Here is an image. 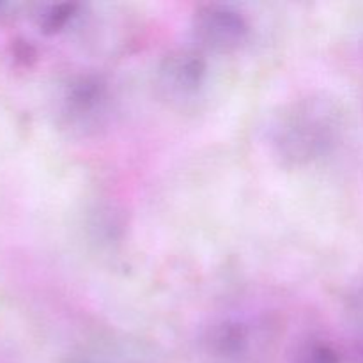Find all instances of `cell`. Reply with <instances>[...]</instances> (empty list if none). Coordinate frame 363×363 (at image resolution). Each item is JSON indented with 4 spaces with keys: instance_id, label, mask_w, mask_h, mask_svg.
Returning <instances> with one entry per match:
<instances>
[{
    "instance_id": "obj_1",
    "label": "cell",
    "mask_w": 363,
    "mask_h": 363,
    "mask_svg": "<svg viewBox=\"0 0 363 363\" xmlns=\"http://www.w3.org/2000/svg\"><path fill=\"white\" fill-rule=\"evenodd\" d=\"M342 131V116L332 99L305 96L277 113L269 128V145L284 167H307L335 149Z\"/></svg>"
},
{
    "instance_id": "obj_2",
    "label": "cell",
    "mask_w": 363,
    "mask_h": 363,
    "mask_svg": "<svg viewBox=\"0 0 363 363\" xmlns=\"http://www.w3.org/2000/svg\"><path fill=\"white\" fill-rule=\"evenodd\" d=\"M194 32L204 48L223 53L238 50L247 41L250 25L234 7L208 4L195 11Z\"/></svg>"
},
{
    "instance_id": "obj_3",
    "label": "cell",
    "mask_w": 363,
    "mask_h": 363,
    "mask_svg": "<svg viewBox=\"0 0 363 363\" xmlns=\"http://www.w3.org/2000/svg\"><path fill=\"white\" fill-rule=\"evenodd\" d=\"M208 78V64L195 50H174L160 62L156 82L165 98L174 101L194 99Z\"/></svg>"
},
{
    "instance_id": "obj_4",
    "label": "cell",
    "mask_w": 363,
    "mask_h": 363,
    "mask_svg": "<svg viewBox=\"0 0 363 363\" xmlns=\"http://www.w3.org/2000/svg\"><path fill=\"white\" fill-rule=\"evenodd\" d=\"M108 87L96 74H77L67 82L62 94V113L69 124L82 128L98 126L108 108Z\"/></svg>"
},
{
    "instance_id": "obj_5",
    "label": "cell",
    "mask_w": 363,
    "mask_h": 363,
    "mask_svg": "<svg viewBox=\"0 0 363 363\" xmlns=\"http://www.w3.org/2000/svg\"><path fill=\"white\" fill-rule=\"evenodd\" d=\"M208 344L213 353L218 354V357L236 358L247 350V330H245V326L241 323L225 321L222 325H216L211 330Z\"/></svg>"
},
{
    "instance_id": "obj_6",
    "label": "cell",
    "mask_w": 363,
    "mask_h": 363,
    "mask_svg": "<svg viewBox=\"0 0 363 363\" xmlns=\"http://www.w3.org/2000/svg\"><path fill=\"white\" fill-rule=\"evenodd\" d=\"M294 363H340V354L326 340L311 339L298 347Z\"/></svg>"
},
{
    "instance_id": "obj_7",
    "label": "cell",
    "mask_w": 363,
    "mask_h": 363,
    "mask_svg": "<svg viewBox=\"0 0 363 363\" xmlns=\"http://www.w3.org/2000/svg\"><path fill=\"white\" fill-rule=\"evenodd\" d=\"M77 11L78 6H74V4H55V6H48L39 14V25L48 34L59 32L60 28L66 27L77 16Z\"/></svg>"
},
{
    "instance_id": "obj_8",
    "label": "cell",
    "mask_w": 363,
    "mask_h": 363,
    "mask_svg": "<svg viewBox=\"0 0 363 363\" xmlns=\"http://www.w3.org/2000/svg\"><path fill=\"white\" fill-rule=\"evenodd\" d=\"M66 363H96L92 360H82V358H74V360H67Z\"/></svg>"
}]
</instances>
